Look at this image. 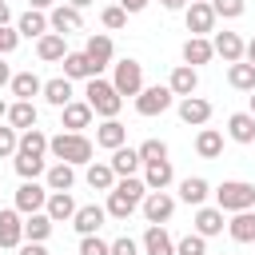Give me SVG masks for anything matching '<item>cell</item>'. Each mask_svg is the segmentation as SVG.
I'll list each match as a JSON object with an SVG mask.
<instances>
[{
	"mask_svg": "<svg viewBox=\"0 0 255 255\" xmlns=\"http://www.w3.org/2000/svg\"><path fill=\"white\" fill-rule=\"evenodd\" d=\"M48 235H52V219H48L44 211H36V215L24 219V239H28V243H44Z\"/></svg>",
	"mask_w": 255,
	"mask_h": 255,
	"instance_id": "obj_39",
	"label": "cell"
},
{
	"mask_svg": "<svg viewBox=\"0 0 255 255\" xmlns=\"http://www.w3.org/2000/svg\"><path fill=\"white\" fill-rule=\"evenodd\" d=\"M211 195V183L203 179V175H187V179H179V199L183 203H191V207H203V199Z\"/></svg>",
	"mask_w": 255,
	"mask_h": 255,
	"instance_id": "obj_27",
	"label": "cell"
},
{
	"mask_svg": "<svg viewBox=\"0 0 255 255\" xmlns=\"http://www.w3.org/2000/svg\"><path fill=\"white\" fill-rule=\"evenodd\" d=\"M16 44H20V32L16 28H0V56L16 52Z\"/></svg>",
	"mask_w": 255,
	"mask_h": 255,
	"instance_id": "obj_48",
	"label": "cell"
},
{
	"mask_svg": "<svg viewBox=\"0 0 255 255\" xmlns=\"http://www.w3.org/2000/svg\"><path fill=\"white\" fill-rule=\"evenodd\" d=\"M211 60H215L211 40H207V36H187V44H183V64H187V68H199V64H211Z\"/></svg>",
	"mask_w": 255,
	"mask_h": 255,
	"instance_id": "obj_18",
	"label": "cell"
},
{
	"mask_svg": "<svg viewBox=\"0 0 255 255\" xmlns=\"http://www.w3.org/2000/svg\"><path fill=\"white\" fill-rule=\"evenodd\" d=\"M8 88H12V96H16V100H32V96H40V88H44V80H40L36 72H16Z\"/></svg>",
	"mask_w": 255,
	"mask_h": 255,
	"instance_id": "obj_35",
	"label": "cell"
},
{
	"mask_svg": "<svg viewBox=\"0 0 255 255\" xmlns=\"http://www.w3.org/2000/svg\"><path fill=\"white\" fill-rule=\"evenodd\" d=\"M36 56H40L44 64H56V60H64V56H68V40H64L60 32H48V36H40V40H36Z\"/></svg>",
	"mask_w": 255,
	"mask_h": 255,
	"instance_id": "obj_26",
	"label": "cell"
},
{
	"mask_svg": "<svg viewBox=\"0 0 255 255\" xmlns=\"http://www.w3.org/2000/svg\"><path fill=\"white\" fill-rule=\"evenodd\" d=\"M8 20H12V8H8V0H0V28H8Z\"/></svg>",
	"mask_w": 255,
	"mask_h": 255,
	"instance_id": "obj_51",
	"label": "cell"
},
{
	"mask_svg": "<svg viewBox=\"0 0 255 255\" xmlns=\"http://www.w3.org/2000/svg\"><path fill=\"white\" fill-rule=\"evenodd\" d=\"M44 203H48V187H40L36 179H24L16 187V211L20 215H36V211H44Z\"/></svg>",
	"mask_w": 255,
	"mask_h": 255,
	"instance_id": "obj_8",
	"label": "cell"
},
{
	"mask_svg": "<svg viewBox=\"0 0 255 255\" xmlns=\"http://www.w3.org/2000/svg\"><path fill=\"white\" fill-rule=\"evenodd\" d=\"M143 255H175V243L163 227H147L143 231Z\"/></svg>",
	"mask_w": 255,
	"mask_h": 255,
	"instance_id": "obj_34",
	"label": "cell"
},
{
	"mask_svg": "<svg viewBox=\"0 0 255 255\" xmlns=\"http://www.w3.org/2000/svg\"><path fill=\"white\" fill-rule=\"evenodd\" d=\"M175 179V167L171 159H155V163H143V187L147 191H167V183Z\"/></svg>",
	"mask_w": 255,
	"mask_h": 255,
	"instance_id": "obj_17",
	"label": "cell"
},
{
	"mask_svg": "<svg viewBox=\"0 0 255 255\" xmlns=\"http://www.w3.org/2000/svg\"><path fill=\"white\" fill-rule=\"evenodd\" d=\"M84 104H88L96 116H104V120H116V116H120V108H124V100L116 96L112 80H100V76H92V80H88V88H84Z\"/></svg>",
	"mask_w": 255,
	"mask_h": 255,
	"instance_id": "obj_3",
	"label": "cell"
},
{
	"mask_svg": "<svg viewBox=\"0 0 255 255\" xmlns=\"http://www.w3.org/2000/svg\"><path fill=\"white\" fill-rule=\"evenodd\" d=\"M139 207H143V219H147L151 227H163V223L171 219V211H175V199H171L167 191H147Z\"/></svg>",
	"mask_w": 255,
	"mask_h": 255,
	"instance_id": "obj_7",
	"label": "cell"
},
{
	"mask_svg": "<svg viewBox=\"0 0 255 255\" xmlns=\"http://www.w3.org/2000/svg\"><path fill=\"white\" fill-rule=\"evenodd\" d=\"M8 128H16V131H28V128H36V120H40V112H36V104L32 100H16V104H8Z\"/></svg>",
	"mask_w": 255,
	"mask_h": 255,
	"instance_id": "obj_19",
	"label": "cell"
},
{
	"mask_svg": "<svg viewBox=\"0 0 255 255\" xmlns=\"http://www.w3.org/2000/svg\"><path fill=\"white\" fill-rule=\"evenodd\" d=\"M12 163H16V175H20V179H40V175L48 171L44 159H32V155H20V151L12 155Z\"/></svg>",
	"mask_w": 255,
	"mask_h": 255,
	"instance_id": "obj_40",
	"label": "cell"
},
{
	"mask_svg": "<svg viewBox=\"0 0 255 255\" xmlns=\"http://www.w3.org/2000/svg\"><path fill=\"white\" fill-rule=\"evenodd\" d=\"M211 4V12H215V20L223 16V20H239L243 12H247V4L243 0H207Z\"/></svg>",
	"mask_w": 255,
	"mask_h": 255,
	"instance_id": "obj_41",
	"label": "cell"
},
{
	"mask_svg": "<svg viewBox=\"0 0 255 255\" xmlns=\"http://www.w3.org/2000/svg\"><path fill=\"white\" fill-rule=\"evenodd\" d=\"M44 183H48V191H72L76 167H72V163H52V167L44 171Z\"/></svg>",
	"mask_w": 255,
	"mask_h": 255,
	"instance_id": "obj_33",
	"label": "cell"
},
{
	"mask_svg": "<svg viewBox=\"0 0 255 255\" xmlns=\"http://www.w3.org/2000/svg\"><path fill=\"white\" fill-rule=\"evenodd\" d=\"M20 255H48L44 243H20Z\"/></svg>",
	"mask_w": 255,
	"mask_h": 255,
	"instance_id": "obj_50",
	"label": "cell"
},
{
	"mask_svg": "<svg viewBox=\"0 0 255 255\" xmlns=\"http://www.w3.org/2000/svg\"><path fill=\"white\" fill-rule=\"evenodd\" d=\"M120 8L131 16V12H143V8H147V0H120Z\"/></svg>",
	"mask_w": 255,
	"mask_h": 255,
	"instance_id": "obj_49",
	"label": "cell"
},
{
	"mask_svg": "<svg viewBox=\"0 0 255 255\" xmlns=\"http://www.w3.org/2000/svg\"><path fill=\"white\" fill-rule=\"evenodd\" d=\"M8 84H12V68L0 60V88H8Z\"/></svg>",
	"mask_w": 255,
	"mask_h": 255,
	"instance_id": "obj_52",
	"label": "cell"
},
{
	"mask_svg": "<svg viewBox=\"0 0 255 255\" xmlns=\"http://www.w3.org/2000/svg\"><path fill=\"white\" fill-rule=\"evenodd\" d=\"M251 116H255V92H251Z\"/></svg>",
	"mask_w": 255,
	"mask_h": 255,
	"instance_id": "obj_58",
	"label": "cell"
},
{
	"mask_svg": "<svg viewBox=\"0 0 255 255\" xmlns=\"http://www.w3.org/2000/svg\"><path fill=\"white\" fill-rule=\"evenodd\" d=\"M227 84H231L235 92H255V64H247V60L231 64V68H227Z\"/></svg>",
	"mask_w": 255,
	"mask_h": 255,
	"instance_id": "obj_38",
	"label": "cell"
},
{
	"mask_svg": "<svg viewBox=\"0 0 255 255\" xmlns=\"http://www.w3.org/2000/svg\"><path fill=\"white\" fill-rule=\"evenodd\" d=\"M195 151H199V159H219L223 155V135L215 128H203L195 135Z\"/></svg>",
	"mask_w": 255,
	"mask_h": 255,
	"instance_id": "obj_36",
	"label": "cell"
},
{
	"mask_svg": "<svg viewBox=\"0 0 255 255\" xmlns=\"http://www.w3.org/2000/svg\"><path fill=\"white\" fill-rule=\"evenodd\" d=\"M227 135H231L235 143H255V116H251V112H235V116L227 120Z\"/></svg>",
	"mask_w": 255,
	"mask_h": 255,
	"instance_id": "obj_29",
	"label": "cell"
},
{
	"mask_svg": "<svg viewBox=\"0 0 255 255\" xmlns=\"http://www.w3.org/2000/svg\"><path fill=\"white\" fill-rule=\"evenodd\" d=\"M112 36H104V32H96V36H88V44H84V56L92 60V68H96V76L112 64Z\"/></svg>",
	"mask_w": 255,
	"mask_h": 255,
	"instance_id": "obj_11",
	"label": "cell"
},
{
	"mask_svg": "<svg viewBox=\"0 0 255 255\" xmlns=\"http://www.w3.org/2000/svg\"><path fill=\"white\" fill-rule=\"evenodd\" d=\"M36 12H48V8H56V0H28Z\"/></svg>",
	"mask_w": 255,
	"mask_h": 255,
	"instance_id": "obj_54",
	"label": "cell"
},
{
	"mask_svg": "<svg viewBox=\"0 0 255 255\" xmlns=\"http://www.w3.org/2000/svg\"><path fill=\"white\" fill-rule=\"evenodd\" d=\"M24 243V223L16 207H0V247H20Z\"/></svg>",
	"mask_w": 255,
	"mask_h": 255,
	"instance_id": "obj_13",
	"label": "cell"
},
{
	"mask_svg": "<svg viewBox=\"0 0 255 255\" xmlns=\"http://www.w3.org/2000/svg\"><path fill=\"white\" fill-rule=\"evenodd\" d=\"M167 12H179V8H187V0H159Z\"/></svg>",
	"mask_w": 255,
	"mask_h": 255,
	"instance_id": "obj_53",
	"label": "cell"
},
{
	"mask_svg": "<svg viewBox=\"0 0 255 255\" xmlns=\"http://www.w3.org/2000/svg\"><path fill=\"white\" fill-rule=\"evenodd\" d=\"M135 151H139V163H155V159H167V143H163V139H143Z\"/></svg>",
	"mask_w": 255,
	"mask_h": 255,
	"instance_id": "obj_42",
	"label": "cell"
},
{
	"mask_svg": "<svg viewBox=\"0 0 255 255\" xmlns=\"http://www.w3.org/2000/svg\"><path fill=\"white\" fill-rule=\"evenodd\" d=\"M167 88H171V96H195V88H199V72L195 68H187V64H175L171 68V76H167Z\"/></svg>",
	"mask_w": 255,
	"mask_h": 255,
	"instance_id": "obj_14",
	"label": "cell"
},
{
	"mask_svg": "<svg viewBox=\"0 0 255 255\" xmlns=\"http://www.w3.org/2000/svg\"><path fill=\"white\" fill-rule=\"evenodd\" d=\"M112 88H116L120 100L124 96H139L143 92V64L139 60H120L116 64V76H112Z\"/></svg>",
	"mask_w": 255,
	"mask_h": 255,
	"instance_id": "obj_5",
	"label": "cell"
},
{
	"mask_svg": "<svg viewBox=\"0 0 255 255\" xmlns=\"http://www.w3.org/2000/svg\"><path fill=\"white\" fill-rule=\"evenodd\" d=\"M68 4H72L76 12H84V8H88V4H96V0H68Z\"/></svg>",
	"mask_w": 255,
	"mask_h": 255,
	"instance_id": "obj_56",
	"label": "cell"
},
{
	"mask_svg": "<svg viewBox=\"0 0 255 255\" xmlns=\"http://www.w3.org/2000/svg\"><path fill=\"white\" fill-rule=\"evenodd\" d=\"M104 219H108V211H104L100 203H84V207H76V215H72V227H76L80 235H96V231L104 227Z\"/></svg>",
	"mask_w": 255,
	"mask_h": 255,
	"instance_id": "obj_12",
	"label": "cell"
},
{
	"mask_svg": "<svg viewBox=\"0 0 255 255\" xmlns=\"http://www.w3.org/2000/svg\"><path fill=\"white\" fill-rule=\"evenodd\" d=\"M40 96H44L52 108H68V104H72V80L56 76V80H48V84L40 88Z\"/></svg>",
	"mask_w": 255,
	"mask_h": 255,
	"instance_id": "obj_31",
	"label": "cell"
},
{
	"mask_svg": "<svg viewBox=\"0 0 255 255\" xmlns=\"http://www.w3.org/2000/svg\"><path fill=\"white\" fill-rule=\"evenodd\" d=\"M108 167H112V171H116L120 179H128V175H135V171H139L143 163H139V151L124 143V147H116V151H112V159H108Z\"/></svg>",
	"mask_w": 255,
	"mask_h": 255,
	"instance_id": "obj_23",
	"label": "cell"
},
{
	"mask_svg": "<svg viewBox=\"0 0 255 255\" xmlns=\"http://www.w3.org/2000/svg\"><path fill=\"white\" fill-rule=\"evenodd\" d=\"M84 179H88V187H92V191H112V187H116V171H112L108 163H96V159L88 163Z\"/></svg>",
	"mask_w": 255,
	"mask_h": 255,
	"instance_id": "obj_37",
	"label": "cell"
},
{
	"mask_svg": "<svg viewBox=\"0 0 255 255\" xmlns=\"http://www.w3.org/2000/svg\"><path fill=\"white\" fill-rule=\"evenodd\" d=\"M171 100H175V96H171L167 84H151V88H143V92L135 96V112L151 120V116H163V112L171 108Z\"/></svg>",
	"mask_w": 255,
	"mask_h": 255,
	"instance_id": "obj_6",
	"label": "cell"
},
{
	"mask_svg": "<svg viewBox=\"0 0 255 255\" xmlns=\"http://www.w3.org/2000/svg\"><path fill=\"white\" fill-rule=\"evenodd\" d=\"M16 147H20V135H16V128H0V159L16 155Z\"/></svg>",
	"mask_w": 255,
	"mask_h": 255,
	"instance_id": "obj_46",
	"label": "cell"
},
{
	"mask_svg": "<svg viewBox=\"0 0 255 255\" xmlns=\"http://www.w3.org/2000/svg\"><path fill=\"white\" fill-rule=\"evenodd\" d=\"M143 195H147V187H143V179H135V175H128V179H120L112 191H108V215L112 219H128L139 203H143Z\"/></svg>",
	"mask_w": 255,
	"mask_h": 255,
	"instance_id": "obj_2",
	"label": "cell"
},
{
	"mask_svg": "<svg viewBox=\"0 0 255 255\" xmlns=\"http://www.w3.org/2000/svg\"><path fill=\"white\" fill-rule=\"evenodd\" d=\"M44 215H48L52 223H68V219L76 215V199H72L68 191H48V203H44Z\"/></svg>",
	"mask_w": 255,
	"mask_h": 255,
	"instance_id": "obj_20",
	"label": "cell"
},
{
	"mask_svg": "<svg viewBox=\"0 0 255 255\" xmlns=\"http://www.w3.org/2000/svg\"><path fill=\"white\" fill-rule=\"evenodd\" d=\"M112 255H139V243L131 235H120V239H112Z\"/></svg>",
	"mask_w": 255,
	"mask_h": 255,
	"instance_id": "obj_47",
	"label": "cell"
},
{
	"mask_svg": "<svg viewBox=\"0 0 255 255\" xmlns=\"http://www.w3.org/2000/svg\"><path fill=\"white\" fill-rule=\"evenodd\" d=\"M60 64H64V80H92V76H96L92 60H88L84 52H68Z\"/></svg>",
	"mask_w": 255,
	"mask_h": 255,
	"instance_id": "obj_30",
	"label": "cell"
},
{
	"mask_svg": "<svg viewBox=\"0 0 255 255\" xmlns=\"http://www.w3.org/2000/svg\"><path fill=\"white\" fill-rule=\"evenodd\" d=\"M211 48H215V56H223V64H239V60H243V40H239V32H215Z\"/></svg>",
	"mask_w": 255,
	"mask_h": 255,
	"instance_id": "obj_21",
	"label": "cell"
},
{
	"mask_svg": "<svg viewBox=\"0 0 255 255\" xmlns=\"http://www.w3.org/2000/svg\"><path fill=\"white\" fill-rule=\"evenodd\" d=\"M211 28H215L211 4H207V0H191V4H187V32H191V36H207Z\"/></svg>",
	"mask_w": 255,
	"mask_h": 255,
	"instance_id": "obj_10",
	"label": "cell"
},
{
	"mask_svg": "<svg viewBox=\"0 0 255 255\" xmlns=\"http://www.w3.org/2000/svg\"><path fill=\"white\" fill-rule=\"evenodd\" d=\"M92 108L84 104V100H72L68 108H60V128H68V131H84V128H92Z\"/></svg>",
	"mask_w": 255,
	"mask_h": 255,
	"instance_id": "obj_16",
	"label": "cell"
},
{
	"mask_svg": "<svg viewBox=\"0 0 255 255\" xmlns=\"http://www.w3.org/2000/svg\"><path fill=\"white\" fill-rule=\"evenodd\" d=\"M4 116H8V104H4V100H0V120H4Z\"/></svg>",
	"mask_w": 255,
	"mask_h": 255,
	"instance_id": "obj_57",
	"label": "cell"
},
{
	"mask_svg": "<svg viewBox=\"0 0 255 255\" xmlns=\"http://www.w3.org/2000/svg\"><path fill=\"white\" fill-rule=\"evenodd\" d=\"M124 143H128V128H124L120 120H104V124L96 128V147L116 151V147H124Z\"/></svg>",
	"mask_w": 255,
	"mask_h": 255,
	"instance_id": "obj_22",
	"label": "cell"
},
{
	"mask_svg": "<svg viewBox=\"0 0 255 255\" xmlns=\"http://www.w3.org/2000/svg\"><path fill=\"white\" fill-rule=\"evenodd\" d=\"M80 255H112V243H104L100 235H80Z\"/></svg>",
	"mask_w": 255,
	"mask_h": 255,
	"instance_id": "obj_45",
	"label": "cell"
},
{
	"mask_svg": "<svg viewBox=\"0 0 255 255\" xmlns=\"http://www.w3.org/2000/svg\"><path fill=\"white\" fill-rule=\"evenodd\" d=\"M16 32H20V36H28V40H40V36H48L52 28H48V16H44V12L28 8V12L16 20Z\"/></svg>",
	"mask_w": 255,
	"mask_h": 255,
	"instance_id": "obj_28",
	"label": "cell"
},
{
	"mask_svg": "<svg viewBox=\"0 0 255 255\" xmlns=\"http://www.w3.org/2000/svg\"><path fill=\"white\" fill-rule=\"evenodd\" d=\"M48 28H52V32H60V36L80 32V28H84V16H80L72 4H56V8L48 12Z\"/></svg>",
	"mask_w": 255,
	"mask_h": 255,
	"instance_id": "obj_9",
	"label": "cell"
},
{
	"mask_svg": "<svg viewBox=\"0 0 255 255\" xmlns=\"http://www.w3.org/2000/svg\"><path fill=\"white\" fill-rule=\"evenodd\" d=\"M175 255H207V239L191 231V235H183V239L175 243Z\"/></svg>",
	"mask_w": 255,
	"mask_h": 255,
	"instance_id": "obj_43",
	"label": "cell"
},
{
	"mask_svg": "<svg viewBox=\"0 0 255 255\" xmlns=\"http://www.w3.org/2000/svg\"><path fill=\"white\" fill-rule=\"evenodd\" d=\"M48 151L56 155V163H92V139L84 135V131H60V135H52L48 139Z\"/></svg>",
	"mask_w": 255,
	"mask_h": 255,
	"instance_id": "obj_1",
	"label": "cell"
},
{
	"mask_svg": "<svg viewBox=\"0 0 255 255\" xmlns=\"http://www.w3.org/2000/svg\"><path fill=\"white\" fill-rule=\"evenodd\" d=\"M215 207L219 211H251L255 207V183H247V179H223L219 187H215Z\"/></svg>",
	"mask_w": 255,
	"mask_h": 255,
	"instance_id": "obj_4",
	"label": "cell"
},
{
	"mask_svg": "<svg viewBox=\"0 0 255 255\" xmlns=\"http://www.w3.org/2000/svg\"><path fill=\"white\" fill-rule=\"evenodd\" d=\"M243 60H247V64H255V40H247V44H243Z\"/></svg>",
	"mask_w": 255,
	"mask_h": 255,
	"instance_id": "obj_55",
	"label": "cell"
},
{
	"mask_svg": "<svg viewBox=\"0 0 255 255\" xmlns=\"http://www.w3.org/2000/svg\"><path fill=\"white\" fill-rule=\"evenodd\" d=\"M16 151L20 155H32V159H44L48 155V135L40 128H28V131H20V147Z\"/></svg>",
	"mask_w": 255,
	"mask_h": 255,
	"instance_id": "obj_32",
	"label": "cell"
},
{
	"mask_svg": "<svg viewBox=\"0 0 255 255\" xmlns=\"http://www.w3.org/2000/svg\"><path fill=\"white\" fill-rule=\"evenodd\" d=\"M100 24H104V28H112V32H120V28L128 24V12H124L120 4H108V8L100 12Z\"/></svg>",
	"mask_w": 255,
	"mask_h": 255,
	"instance_id": "obj_44",
	"label": "cell"
},
{
	"mask_svg": "<svg viewBox=\"0 0 255 255\" xmlns=\"http://www.w3.org/2000/svg\"><path fill=\"white\" fill-rule=\"evenodd\" d=\"M223 227H227V219H223L219 207H195V235L211 239V235H219Z\"/></svg>",
	"mask_w": 255,
	"mask_h": 255,
	"instance_id": "obj_24",
	"label": "cell"
},
{
	"mask_svg": "<svg viewBox=\"0 0 255 255\" xmlns=\"http://www.w3.org/2000/svg\"><path fill=\"white\" fill-rule=\"evenodd\" d=\"M227 235H231L235 243H255V207H251V211H235V215L227 219Z\"/></svg>",
	"mask_w": 255,
	"mask_h": 255,
	"instance_id": "obj_25",
	"label": "cell"
},
{
	"mask_svg": "<svg viewBox=\"0 0 255 255\" xmlns=\"http://www.w3.org/2000/svg\"><path fill=\"white\" fill-rule=\"evenodd\" d=\"M179 120L191 124V128H203V124L211 120V104H207L203 96H183V100H179Z\"/></svg>",
	"mask_w": 255,
	"mask_h": 255,
	"instance_id": "obj_15",
	"label": "cell"
}]
</instances>
